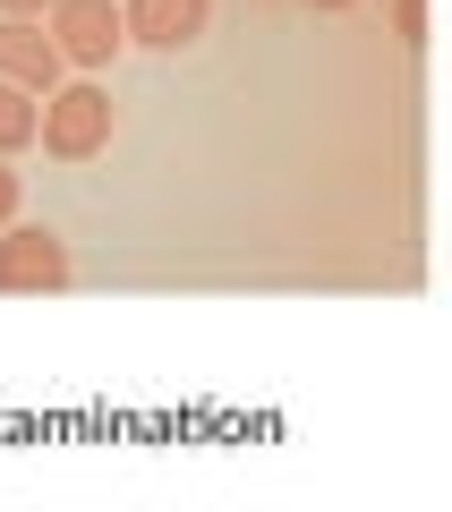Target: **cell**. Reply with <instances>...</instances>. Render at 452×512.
Listing matches in <instances>:
<instances>
[{"mask_svg": "<svg viewBox=\"0 0 452 512\" xmlns=\"http://www.w3.org/2000/svg\"><path fill=\"white\" fill-rule=\"evenodd\" d=\"M60 52H52V35H43V18H0V86H18V94H52L60 86Z\"/></svg>", "mask_w": 452, "mask_h": 512, "instance_id": "obj_5", "label": "cell"}, {"mask_svg": "<svg viewBox=\"0 0 452 512\" xmlns=\"http://www.w3.org/2000/svg\"><path fill=\"white\" fill-rule=\"evenodd\" d=\"M35 94H18V86H0V163H18L26 146H35Z\"/></svg>", "mask_w": 452, "mask_h": 512, "instance_id": "obj_6", "label": "cell"}, {"mask_svg": "<svg viewBox=\"0 0 452 512\" xmlns=\"http://www.w3.org/2000/svg\"><path fill=\"white\" fill-rule=\"evenodd\" d=\"M401 35H410V43H427V0H401Z\"/></svg>", "mask_w": 452, "mask_h": 512, "instance_id": "obj_8", "label": "cell"}, {"mask_svg": "<svg viewBox=\"0 0 452 512\" xmlns=\"http://www.w3.org/2000/svg\"><path fill=\"white\" fill-rule=\"evenodd\" d=\"M308 9H325V18H333V9H350V0H308Z\"/></svg>", "mask_w": 452, "mask_h": 512, "instance_id": "obj_10", "label": "cell"}, {"mask_svg": "<svg viewBox=\"0 0 452 512\" xmlns=\"http://www.w3.org/2000/svg\"><path fill=\"white\" fill-rule=\"evenodd\" d=\"M43 35H52L60 69H77V77L111 69V60L128 52V35H120V0H52V9H43Z\"/></svg>", "mask_w": 452, "mask_h": 512, "instance_id": "obj_2", "label": "cell"}, {"mask_svg": "<svg viewBox=\"0 0 452 512\" xmlns=\"http://www.w3.org/2000/svg\"><path fill=\"white\" fill-rule=\"evenodd\" d=\"M18 205H26V188H18V171L0 163V231H9V222H18Z\"/></svg>", "mask_w": 452, "mask_h": 512, "instance_id": "obj_7", "label": "cell"}, {"mask_svg": "<svg viewBox=\"0 0 452 512\" xmlns=\"http://www.w3.org/2000/svg\"><path fill=\"white\" fill-rule=\"evenodd\" d=\"M214 26V0H120V35L145 52H188Z\"/></svg>", "mask_w": 452, "mask_h": 512, "instance_id": "obj_4", "label": "cell"}, {"mask_svg": "<svg viewBox=\"0 0 452 512\" xmlns=\"http://www.w3.org/2000/svg\"><path fill=\"white\" fill-rule=\"evenodd\" d=\"M69 239L52 222H9L0 231V291H69Z\"/></svg>", "mask_w": 452, "mask_h": 512, "instance_id": "obj_3", "label": "cell"}, {"mask_svg": "<svg viewBox=\"0 0 452 512\" xmlns=\"http://www.w3.org/2000/svg\"><path fill=\"white\" fill-rule=\"evenodd\" d=\"M52 0H0V18H43Z\"/></svg>", "mask_w": 452, "mask_h": 512, "instance_id": "obj_9", "label": "cell"}, {"mask_svg": "<svg viewBox=\"0 0 452 512\" xmlns=\"http://www.w3.org/2000/svg\"><path fill=\"white\" fill-rule=\"evenodd\" d=\"M111 128H120L111 94L94 86V77H60V86L43 94V111H35V146L52 154V163H94V154H111Z\"/></svg>", "mask_w": 452, "mask_h": 512, "instance_id": "obj_1", "label": "cell"}]
</instances>
